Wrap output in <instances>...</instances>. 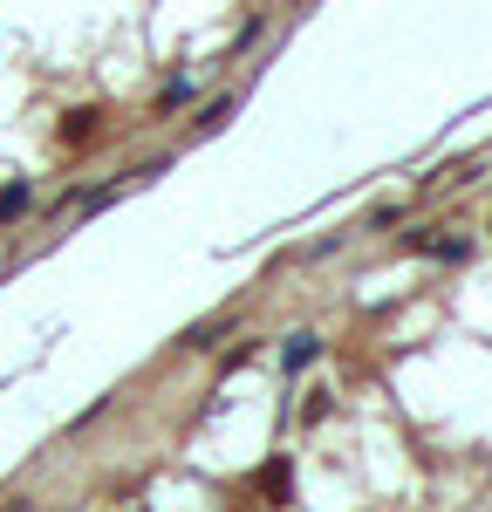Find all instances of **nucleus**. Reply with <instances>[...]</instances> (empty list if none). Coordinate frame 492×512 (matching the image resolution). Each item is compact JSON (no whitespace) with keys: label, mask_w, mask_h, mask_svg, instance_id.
Returning <instances> with one entry per match:
<instances>
[{"label":"nucleus","mask_w":492,"mask_h":512,"mask_svg":"<svg viewBox=\"0 0 492 512\" xmlns=\"http://www.w3.org/2000/svg\"><path fill=\"white\" fill-rule=\"evenodd\" d=\"M287 362H294V369H308V362H315V335H294V349H287Z\"/></svg>","instance_id":"f257e3e1"},{"label":"nucleus","mask_w":492,"mask_h":512,"mask_svg":"<svg viewBox=\"0 0 492 512\" xmlns=\"http://www.w3.org/2000/svg\"><path fill=\"white\" fill-rule=\"evenodd\" d=\"M89 130H96V110H76V117H69V144H82Z\"/></svg>","instance_id":"f03ea898"}]
</instances>
